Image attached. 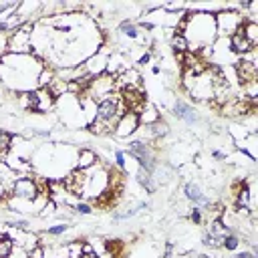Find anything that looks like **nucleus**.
I'll use <instances>...</instances> for the list:
<instances>
[{"label": "nucleus", "mask_w": 258, "mask_h": 258, "mask_svg": "<svg viewBox=\"0 0 258 258\" xmlns=\"http://www.w3.org/2000/svg\"><path fill=\"white\" fill-rule=\"evenodd\" d=\"M42 67H44V62L40 56L6 52L4 56H0V81L16 93L34 91V89H38L36 79H38Z\"/></svg>", "instance_id": "obj_1"}, {"label": "nucleus", "mask_w": 258, "mask_h": 258, "mask_svg": "<svg viewBox=\"0 0 258 258\" xmlns=\"http://www.w3.org/2000/svg\"><path fill=\"white\" fill-rule=\"evenodd\" d=\"M189 44V52H200L216 42V22L210 12H185V28L181 32Z\"/></svg>", "instance_id": "obj_2"}, {"label": "nucleus", "mask_w": 258, "mask_h": 258, "mask_svg": "<svg viewBox=\"0 0 258 258\" xmlns=\"http://www.w3.org/2000/svg\"><path fill=\"white\" fill-rule=\"evenodd\" d=\"M125 105L121 103L119 95L117 93H111L107 97H103L101 101H97V107H95V119L107 123L109 127H115L117 119L125 113Z\"/></svg>", "instance_id": "obj_3"}, {"label": "nucleus", "mask_w": 258, "mask_h": 258, "mask_svg": "<svg viewBox=\"0 0 258 258\" xmlns=\"http://www.w3.org/2000/svg\"><path fill=\"white\" fill-rule=\"evenodd\" d=\"M32 22L20 24L16 30L8 32V52L10 54H30L32 50Z\"/></svg>", "instance_id": "obj_4"}, {"label": "nucleus", "mask_w": 258, "mask_h": 258, "mask_svg": "<svg viewBox=\"0 0 258 258\" xmlns=\"http://www.w3.org/2000/svg\"><path fill=\"white\" fill-rule=\"evenodd\" d=\"M246 18L238 12V10H220L214 14V22H216V36L218 38H230L234 32H238V28L242 26Z\"/></svg>", "instance_id": "obj_5"}, {"label": "nucleus", "mask_w": 258, "mask_h": 258, "mask_svg": "<svg viewBox=\"0 0 258 258\" xmlns=\"http://www.w3.org/2000/svg\"><path fill=\"white\" fill-rule=\"evenodd\" d=\"M125 153H129L137 163H139V167L141 169H145V171H153V167H155V155H153V151H151V145H147V143H143V141H139V139H133V141H129V145H127V151Z\"/></svg>", "instance_id": "obj_6"}, {"label": "nucleus", "mask_w": 258, "mask_h": 258, "mask_svg": "<svg viewBox=\"0 0 258 258\" xmlns=\"http://www.w3.org/2000/svg\"><path fill=\"white\" fill-rule=\"evenodd\" d=\"M38 194H40V191H38V187H36V183H34L32 177H28V175H18V177L14 179V183H12L8 196H12V198H16V200H34Z\"/></svg>", "instance_id": "obj_7"}, {"label": "nucleus", "mask_w": 258, "mask_h": 258, "mask_svg": "<svg viewBox=\"0 0 258 258\" xmlns=\"http://www.w3.org/2000/svg\"><path fill=\"white\" fill-rule=\"evenodd\" d=\"M137 129H139V117L131 111H125L117 119V123L113 127V135L119 139H125V137H131L133 133H137Z\"/></svg>", "instance_id": "obj_8"}, {"label": "nucleus", "mask_w": 258, "mask_h": 258, "mask_svg": "<svg viewBox=\"0 0 258 258\" xmlns=\"http://www.w3.org/2000/svg\"><path fill=\"white\" fill-rule=\"evenodd\" d=\"M62 185L64 189L71 194V196H77L81 198L85 191H87V171H81V169H73L67 173V177L62 179Z\"/></svg>", "instance_id": "obj_9"}, {"label": "nucleus", "mask_w": 258, "mask_h": 258, "mask_svg": "<svg viewBox=\"0 0 258 258\" xmlns=\"http://www.w3.org/2000/svg\"><path fill=\"white\" fill-rule=\"evenodd\" d=\"M189 95H194V97H196V99H200V101H208V99L212 101L214 87H212V77H210L208 69L196 77V81H194V87H191Z\"/></svg>", "instance_id": "obj_10"}, {"label": "nucleus", "mask_w": 258, "mask_h": 258, "mask_svg": "<svg viewBox=\"0 0 258 258\" xmlns=\"http://www.w3.org/2000/svg\"><path fill=\"white\" fill-rule=\"evenodd\" d=\"M234 73H236V79L240 81V87L242 85H246V83H252V81H256V77H258V67L256 64H252V62H248V60H236L234 62Z\"/></svg>", "instance_id": "obj_11"}, {"label": "nucleus", "mask_w": 258, "mask_h": 258, "mask_svg": "<svg viewBox=\"0 0 258 258\" xmlns=\"http://www.w3.org/2000/svg\"><path fill=\"white\" fill-rule=\"evenodd\" d=\"M242 24H244V22H242ZM228 42H230V50L236 52V54H240V56H244L246 52H250V50L254 48V44L248 42V38L242 34V26L238 28V32H234V34L228 38Z\"/></svg>", "instance_id": "obj_12"}, {"label": "nucleus", "mask_w": 258, "mask_h": 258, "mask_svg": "<svg viewBox=\"0 0 258 258\" xmlns=\"http://www.w3.org/2000/svg\"><path fill=\"white\" fill-rule=\"evenodd\" d=\"M97 163H99V155H97L91 147H83V149H79V153H77V163H75L77 169H81V171H89V169L95 167Z\"/></svg>", "instance_id": "obj_13"}, {"label": "nucleus", "mask_w": 258, "mask_h": 258, "mask_svg": "<svg viewBox=\"0 0 258 258\" xmlns=\"http://www.w3.org/2000/svg\"><path fill=\"white\" fill-rule=\"evenodd\" d=\"M173 115H175L177 119L185 121V123H196V121H198V115H196L194 107H191L189 103L181 101V99H177V101L173 103Z\"/></svg>", "instance_id": "obj_14"}, {"label": "nucleus", "mask_w": 258, "mask_h": 258, "mask_svg": "<svg viewBox=\"0 0 258 258\" xmlns=\"http://www.w3.org/2000/svg\"><path fill=\"white\" fill-rule=\"evenodd\" d=\"M139 117V125H143V127H147V125H153L155 121H159L161 119V115H159V111L151 105V103H147L143 109H141V113L137 115Z\"/></svg>", "instance_id": "obj_15"}, {"label": "nucleus", "mask_w": 258, "mask_h": 258, "mask_svg": "<svg viewBox=\"0 0 258 258\" xmlns=\"http://www.w3.org/2000/svg\"><path fill=\"white\" fill-rule=\"evenodd\" d=\"M36 97H38V111H36L38 115L54 107V101H56V99L48 93V89H36Z\"/></svg>", "instance_id": "obj_16"}, {"label": "nucleus", "mask_w": 258, "mask_h": 258, "mask_svg": "<svg viewBox=\"0 0 258 258\" xmlns=\"http://www.w3.org/2000/svg\"><path fill=\"white\" fill-rule=\"evenodd\" d=\"M208 232H210L212 236H216V238H222V236H226V234H232V228H230L222 218H216V220H210Z\"/></svg>", "instance_id": "obj_17"}, {"label": "nucleus", "mask_w": 258, "mask_h": 258, "mask_svg": "<svg viewBox=\"0 0 258 258\" xmlns=\"http://www.w3.org/2000/svg\"><path fill=\"white\" fill-rule=\"evenodd\" d=\"M242 34L248 38V42H252L254 46L258 44V22L256 20H244L242 24Z\"/></svg>", "instance_id": "obj_18"}, {"label": "nucleus", "mask_w": 258, "mask_h": 258, "mask_svg": "<svg viewBox=\"0 0 258 258\" xmlns=\"http://www.w3.org/2000/svg\"><path fill=\"white\" fill-rule=\"evenodd\" d=\"M52 81H54V69L48 67V64H44L42 71H40V75H38V79H36V87L38 89H46Z\"/></svg>", "instance_id": "obj_19"}, {"label": "nucleus", "mask_w": 258, "mask_h": 258, "mask_svg": "<svg viewBox=\"0 0 258 258\" xmlns=\"http://www.w3.org/2000/svg\"><path fill=\"white\" fill-rule=\"evenodd\" d=\"M137 181L145 187L147 194H153V191H155V181H153V177H151L149 171H145V169L139 167V171H137Z\"/></svg>", "instance_id": "obj_20"}, {"label": "nucleus", "mask_w": 258, "mask_h": 258, "mask_svg": "<svg viewBox=\"0 0 258 258\" xmlns=\"http://www.w3.org/2000/svg\"><path fill=\"white\" fill-rule=\"evenodd\" d=\"M149 129H151L155 141H159L161 137L169 135V125H167V121H163V119H159V121H155L153 125H149Z\"/></svg>", "instance_id": "obj_21"}, {"label": "nucleus", "mask_w": 258, "mask_h": 258, "mask_svg": "<svg viewBox=\"0 0 258 258\" xmlns=\"http://www.w3.org/2000/svg\"><path fill=\"white\" fill-rule=\"evenodd\" d=\"M87 129H89V133H93V135H103V133H113V127H109L107 123H103V121H99V119H93L89 125H87Z\"/></svg>", "instance_id": "obj_22"}, {"label": "nucleus", "mask_w": 258, "mask_h": 258, "mask_svg": "<svg viewBox=\"0 0 258 258\" xmlns=\"http://www.w3.org/2000/svg\"><path fill=\"white\" fill-rule=\"evenodd\" d=\"M12 250H14L12 238L2 232V234H0V258H8V256L12 254Z\"/></svg>", "instance_id": "obj_23"}, {"label": "nucleus", "mask_w": 258, "mask_h": 258, "mask_svg": "<svg viewBox=\"0 0 258 258\" xmlns=\"http://www.w3.org/2000/svg\"><path fill=\"white\" fill-rule=\"evenodd\" d=\"M171 48H173V52H185V50H189V44H187V40H185L183 34L173 32V36H171Z\"/></svg>", "instance_id": "obj_24"}, {"label": "nucleus", "mask_w": 258, "mask_h": 258, "mask_svg": "<svg viewBox=\"0 0 258 258\" xmlns=\"http://www.w3.org/2000/svg\"><path fill=\"white\" fill-rule=\"evenodd\" d=\"M105 250H107V254H111L113 258H119L121 252H123V242H121V240H107V242H105Z\"/></svg>", "instance_id": "obj_25"}, {"label": "nucleus", "mask_w": 258, "mask_h": 258, "mask_svg": "<svg viewBox=\"0 0 258 258\" xmlns=\"http://www.w3.org/2000/svg\"><path fill=\"white\" fill-rule=\"evenodd\" d=\"M119 28H121V32H123L127 38H137V36H139V28H137V24H133L131 20H123Z\"/></svg>", "instance_id": "obj_26"}, {"label": "nucleus", "mask_w": 258, "mask_h": 258, "mask_svg": "<svg viewBox=\"0 0 258 258\" xmlns=\"http://www.w3.org/2000/svg\"><path fill=\"white\" fill-rule=\"evenodd\" d=\"M220 246L226 248V250H236V248L240 246V238H238L236 234H226V236H222Z\"/></svg>", "instance_id": "obj_27"}, {"label": "nucleus", "mask_w": 258, "mask_h": 258, "mask_svg": "<svg viewBox=\"0 0 258 258\" xmlns=\"http://www.w3.org/2000/svg\"><path fill=\"white\" fill-rule=\"evenodd\" d=\"M183 191H185V196H187V200H191L194 204H198V200L202 198V189L196 185V183H185V187H183Z\"/></svg>", "instance_id": "obj_28"}, {"label": "nucleus", "mask_w": 258, "mask_h": 258, "mask_svg": "<svg viewBox=\"0 0 258 258\" xmlns=\"http://www.w3.org/2000/svg\"><path fill=\"white\" fill-rule=\"evenodd\" d=\"M10 145H12V133L0 129V151H10Z\"/></svg>", "instance_id": "obj_29"}, {"label": "nucleus", "mask_w": 258, "mask_h": 258, "mask_svg": "<svg viewBox=\"0 0 258 258\" xmlns=\"http://www.w3.org/2000/svg\"><path fill=\"white\" fill-rule=\"evenodd\" d=\"M115 167L121 169V171H125V167H127V153L121 151V149L115 151Z\"/></svg>", "instance_id": "obj_30"}, {"label": "nucleus", "mask_w": 258, "mask_h": 258, "mask_svg": "<svg viewBox=\"0 0 258 258\" xmlns=\"http://www.w3.org/2000/svg\"><path fill=\"white\" fill-rule=\"evenodd\" d=\"M73 208H75V212H77V214H83V216L93 214V206H91V204H87V202H81V200H79Z\"/></svg>", "instance_id": "obj_31"}, {"label": "nucleus", "mask_w": 258, "mask_h": 258, "mask_svg": "<svg viewBox=\"0 0 258 258\" xmlns=\"http://www.w3.org/2000/svg\"><path fill=\"white\" fill-rule=\"evenodd\" d=\"M202 208H198V206H194L191 210H189V222L194 224V226H200L202 224Z\"/></svg>", "instance_id": "obj_32"}, {"label": "nucleus", "mask_w": 258, "mask_h": 258, "mask_svg": "<svg viewBox=\"0 0 258 258\" xmlns=\"http://www.w3.org/2000/svg\"><path fill=\"white\" fill-rule=\"evenodd\" d=\"M67 230H69L67 224H56V226H48V228H46V234H48V236H60V234H64Z\"/></svg>", "instance_id": "obj_33"}, {"label": "nucleus", "mask_w": 258, "mask_h": 258, "mask_svg": "<svg viewBox=\"0 0 258 258\" xmlns=\"http://www.w3.org/2000/svg\"><path fill=\"white\" fill-rule=\"evenodd\" d=\"M220 240H222V238H216V236H212L210 232H206V234H204V238H202V244H204V246L218 248V246H220Z\"/></svg>", "instance_id": "obj_34"}, {"label": "nucleus", "mask_w": 258, "mask_h": 258, "mask_svg": "<svg viewBox=\"0 0 258 258\" xmlns=\"http://www.w3.org/2000/svg\"><path fill=\"white\" fill-rule=\"evenodd\" d=\"M44 256H46V250H44L42 244L36 246V248H32V250L28 252V258H44Z\"/></svg>", "instance_id": "obj_35"}, {"label": "nucleus", "mask_w": 258, "mask_h": 258, "mask_svg": "<svg viewBox=\"0 0 258 258\" xmlns=\"http://www.w3.org/2000/svg\"><path fill=\"white\" fill-rule=\"evenodd\" d=\"M8 258H28V252L24 248H20V246H14V250H12V254Z\"/></svg>", "instance_id": "obj_36"}, {"label": "nucleus", "mask_w": 258, "mask_h": 258, "mask_svg": "<svg viewBox=\"0 0 258 258\" xmlns=\"http://www.w3.org/2000/svg\"><path fill=\"white\" fill-rule=\"evenodd\" d=\"M149 58H151V52H149V50H145V52L137 58V62H135V64H137V67H143V64H147V62H149Z\"/></svg>", "instance_id": "obj_37"}, {"label": "nucleus", "mask_w": 258, "mask_h": 258, "mask_svg": "<svg viewBox=\"0 0 258 258\" xmlns=\"http://www.w3.org/2000/svg\"><path fill=\"white\" fill-rule=\"evenodd\" d=\"M171 254H173V244H171V242H167V244H165V252H163V258H169Z\"/></svg>", "instance_id": "obj_38"}, {"label": "nucleus", "mask_w": 258, "mask_h": 258, "mask_svg": "<svg viewBox=\"0 0 258 258\" xmlns=\"http://www.w3.org/2000/svg\"><path fill=\"white\" fill-rule=\"evenodd\" d=\"M236 258H256V254H254V252H248V250H246V252H240V254H238Z\"/></svg>", "instance_id": "obj_39"}, {"label": "nucleus", "mask_w": 258, "mask_h": 258, "mask_svg": "<svg viewBox=\"0 0 258 258\" xmlns=\"http://www.w3.org/2000/svg\"><path fill=\"white\" fill-rule=\"evenodd\" d=\"M4 198H8V194H6V187H4V183L0 181V202H2Z\"/></svg>", "instance_id": "obj_40"}, {"label": "nucleus", "mask_w": 258, "mask_h": 258, "mask_svg": "<svg viewBox=\"0 0 258 258\" xmlns=\"http://www.w3.org/2000/svg\"><path fill=\"white\" fill-rule=\"evenodd\" d=\"M212 155H214L216 159H226V153H222V151H218V149H216V151H212Z\"/></svg>", "instance_id": "obj_41"}, {"label": "nucleus", "mask_w": 258, "mask_h": 258, "mask_svg": "<svg viewBox=\"0 0 258 258\" xmlns=\"http://www.w3.org/2000/svg\"><path fill=\"white\" fill-rule=\"evenodd\" d=\"M81 258H101L97 252H91V254H81Z\"/></svg>", "instance_id": "obj_42"}, {"label": "nucleus", "mask_w": 258, "mask_h": 258, "mask_svg": "<svg viewBox=\"0 0 258 258\" xmlns=\"http://www.w3.org/2000/svg\"><path fill=\"white\" fill-rule=\"evenodd\" d=\"M159 71H161V69H159L157 64H153V67H151V73H153V75H159Z\"/></svg>", "instance_id": "obj_43"}]
</instances>
